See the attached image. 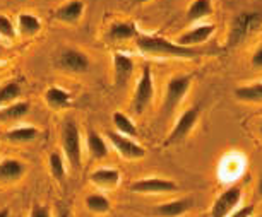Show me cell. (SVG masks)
Listing matches in <instances>:
<instances>
[{"label":"cell","instance_id":"obj_1","mask_svg":"<svg viewBox=\"0 0 262 217\" xmlns=\"http://www.w3.org/2000/svg\"><path fill=\"white\" fill-rule=\"evenodd\" d=\"M136 46L142 55L156 57V58H199L206 55V50H201L197 46H184L177 41L160 36V34H149V33H139L134 39Z\"/></svg>","mask_w":262,"mask_h":217},{"label":"cell","instance_id":"obj_2","mask_svg":"<svg viewBox=\"0 0 262 217\" xmlns=\"http://www.w3.org/2000/svg\"><path fill=\"white\" fill-rule=\"evenodd\" d=\"M62 149L63 156L72 171H79L82 166V139L77 122L67 118L62 123Z\"/></svg>","mask_w":262,"mask_h":217},{"label":"cell","instance_id":"obj_3","mask_svg":"<svg viewBox=\"0 0 262 217\" xmlns=\"http://www.w3.org/2000/svg\"><path fill=\"white\" fill-rule=\"evenodd\" d=\"M192 86V76H173L168 79L166 82V89H165V96H163V105H161V111L163 115H171L177 108L180 106V103L185 100V96L189 94Z\"/></svg>","mask_w":262,"mask_h":217},{"label":"cell","instance_id":"obj_4","mask_svg":"<svg viewBox=\"0 0 262 217\" xmlns=\"http://www.w3.org/2000/svg\"><path fill=\"white\" fill-rule=\"evenodd\" d=\"M152 98H155V79H152V70L149 65L142 68V74L139 81L136 84L134 96H132V110L137 115L144 113L147 106L151 105Z\"/></svg>","mask_w":262,"mask_h":217},{"label":"cell","instance_id":"obj_5","mask_svg":"<svg viewBox=\"0 0 262 217\" xmlns=\"http://www.w3.org/2000/svg\"><path fill=\"white\" fill-rule=\"evenodd\" d=\"M201 118V108L199 106H192L189 110H185L177 120L175 127L171 128V132L168 134L165 146H173V144H179V142L185 140L187 137L190 135V132L194 130L195 125L199 123Z\"/></svg>","mask_w":262,"mask_h":217},{"label":"cell","instance_id":"obj_6","mask_svg":"<svg viewBox=\"0 0 262 217\" xmlns=\"http://www.w3.org/2000/svg\"><path fill=\"white\" fill-rule=\"evenodd\" d=\"M55 65L69 74H86L91 67L90 57L77 48H63L57 55Z\"/></svg>","mask_w":262,"mask_h":217},{"label":"cell","instance_id":"obj_7","mask_svg":"<svg viewBox=\"0 0 262 217\" xmlns=\"http://www.w3.org/2000/svg\"><path fill=\"white\" fill-rule=\"evenodd\" d=\"M130 190L134 194L141 195H163V194H173L179 190V185L173 180L160 178V176H149V178L136 180L130 185Z\"/></svg>","mask_w":262,"mask_h":217},{"label":"cell","instance_id":"obj_8","mask_svg":"<svg viewBox=\"0 0 262 217\" xmlns=\"http://www.w3.org/2000/svg\"><path fill=\"white\" fill-rule=\"evenodd\" d=\"M106 139L110 140L118 154L127 161H139L142 157H146V149L141 144H137L134 139L125 137L118 132H106Z\"/></svg>","mask_w":262,"mask_h":217},{"label":"cell","instance_id":"obj_9","mask_svg":"<svg viewBox=\"0 0 262 217\" xmlns=\"http://www.w3.org/2000/svg\"><path fill=\"white\" fill-rule=\"evenodd\" d=\"M242 199H244V194H242L240 186H230V188H226L223 194L214 200L209 215L211 217H228L231 212L240 205Z\"/></svg>","mask_w":262,"mask_h":217},{"label":"cell","instance_id":"obj_10","mask_svg":"<svg viewBox=\"0 0 262 217\" xmlns=\"http://www.w3.org/2000/svg\"><path fill=\"white\" fill-rule=\"evenodd\" d=\"M216 31V24L212 22H195L189 31H185L184 34H180L177 43L184 46H197V45H204Z\"/></svg>","mask_w":262,"mask_h":217},{"label":"cell","instance_id":"obj_11","mask_svg":"<svg viewBox=\"0 0 262 217\" xmlns=\"http://www.w3.org/2000/svg\"><path fill=\"white\" fill-rule=\"evenodd\" d=\"M113 81L117 87H125L134 74V58L125 55V53H113Z\"/></svg>","mask_w":262,"mask_h":217},{"label":"cell","instance_id":"obj_12","mask_svg":"<svg viewBox=\"0 0 262 217\" xmlns=\"http://www.w3.org/2000/svg\"><path fill=\"white\" fill-rule=\"evenodd\" d=\"M84 11H86V4L82 0H67L55 9L53 17L63 24H77L82 19Z\"/></svg>","mask_w":262,"mask_h":217},{"label":"cell","instance_id":"obj_13","mask_svg":"<svg viewBox=\"0 0 262 217\" xmlns=\"http://www.w3.org/2000/svg\"><path fill=\"white\" fill-rule=\"evenodd\" d=\"M139 33L141 31H139V28H137L136 22H132V21H117L106 29L105 38L110 43H122V41H128V39H136Z\"/></svg>","mask_w":262,"mask_h":217},{"label":"cell","instance_id":"obj_14","mask_svg":"<svg viewBox=\"0 0 262 217\" xmlns=\"http://www.w3.org/2000/svg\"><path fill=\"white\" fill-rule=\"evenodd\" d=\"M90 180L100 190H112L120 183V173L113 167H98L90 175Z\"/></svg>","mask_w":262,"mask_h":217},{"label":"cell","instance_id":"obj_15","mask_svg":"<svg viewBox=\"0 0 262 217\" xmlns=\"http://www.w3.org/2000/svg\"><path fill=\"white\" fill-rule=\"evenodd\" d=\"M26 175V166L19 159H4L0 161V183H14Z\"/></svg>","mask_w":262,"mask_h":217},{"label":"cell","instance_id":"obj_16","mask_svg":"<svg viewBox=\"0 0 262 217\" xmlns=\"http://www.w3.org/2000/svg\"><path fill=\"white\" fill-rule=\"evenodd\" d=\"M16 29L23 38H34L41 31V19L33 12H21L17 16Z\"/></svg>","mask_w":262,"mask_h":217},{"label":"cell","instance_id":"obj_17","mask_svg":"<svg viewBox=\"0 0 262 217\" xmlns=\"http://www.w3.org/2000/svg\"><path fill=\"white\" fill-rule=\"evenodd\" d=\"M214 12V6H212V0H192L187 7L185 19L187 22L195 24L202 22L206 17H209Z\"/></svg>","mask_w":262,"mask_h":217},{"label":"cell","instance_id":"obj_18","mask_svg":"<svg viewBox=\"0 0 262 217\" xmlns=\"http://www.w3.org/2000/svg\"><path fill=\"white\" fill-rule=\"evenodd\" d=\"M192 207V200L190 199H179V200H170L165 202V204L158 205L155 209V214L160 217H180L187 214Z\"/></svg>","mask_w":262,"mask_h":217},{"label":"cell","instance_id":"obj_19","mask_svg":"<svg viewBox=\"0 0 262 217\" xmlns=\"http://www.w3.org/2000/svg\"><path fill=\"white\" fill-rule=\"evenodd\" d=\"M45 101L52 110L58 111V110H66V108L71 106L72 96L69 94L66 89H62V87L52 86V87H48L45 92Z\"/></svg>","mask_w":262,"mask_h":217},{"label":"cell","instance_id":"obj_20","mask_svg":"<svg viewBox=\"0 0 262 217\" xmlns=\"http://www.w3.org/2000/svg\"><path fill=\"white\" fill-rule=\"evenodd\" d=\"M29 105L28 101H14L11 105L0 108V122H19L29 113Z\"/></svg>","mask_w":262,"mask_h":217},{"label":"cell","instance_id":"obj_21","mask_svg":"<svg viewBox=\"0 0 262 217\" xmlns=\"http://www.w3.org/2000/svg\"><path fill=\"white\" fill-rule=\"evenodd\" d=\"M88 139H86V144H88V152L93 159H105L108 156V144L103 137L98 134L96 130H88Z\"/></svg>","mask_w":262,"mask_h":217},{"label":"cell","instance_id":"obj_22","mask_svg":"<svg viewBox=\"0 0 262 217\" xmlns=\"http://www.w3.org/2000/svg\"><path fill=\"white\" fill-rule=\"evenodd\" d=\"M235 98L244 103H262V81L238 86L235 89Z\"/></svg>","mask_w":262,"mask_h":217},{"label":"cell","instance_id":"obj_23","mask_svg":"<svg viewBox=\"0 0 262 217\" xmlns=\"http://www.w3.org/2000/svg\"><path fill=\"white\" fill-rule=\"evenodd\" d=\"M38 128L36 127H29V125H21V127H14L11 130L6 132L7 140L14 142V144H24V142H31L38 137Z\"/></svg>","mask_w":262,"mask_h":217},{"label":"cell","instance_id":"obj_24","mask_svg":"<svg viewBox=\"0 0 262 217\" xmlns=\"http://www.w3.org/2000/svg\"><path fill=\"white\" fill-rule=\"evenodd\" d=\"M112 120H113V125H115L118 134H122L125 137H130V139H136V137L139 135V130H137L136 123L132 122L130 118L125 115V113L115 111V113H113V116H112Z\"/></svg>","mask_w":262,"mask_h":217},{"label":"cell","instance_id":"obj_25","mask_svg":"<svg viewBox=\"0 0 262 217\" xmlns=\"http://www.w3.org/2000/svg\"><path fill=\"white\" fill-rule=\"evenodd\" d=\"M23 94V89L16 81H9L0 84V108L11 105V103L17 101Z\"/></svg>","mask_w":262,"mask_h":217},{"label":"cell","instance_id":"obj_26","mask_svg":"<svg viewBox=\"0 0 262 217\" xmlns=\"http://www.w3.org/2000/svg\"><path fill=\"white\" fill-rule=\"evenodd\" d=\"M84 204H86L88 210H91L93 214H106V212H110V209H112L110 200H108V197H105L103 194L88 195L86 200H84Z\"/></svg>","mask_w":262,"mask_h":217},{"label":"cell","instance_id":"obj_27","mask_svg":"<svg viewBox=\"0 0 262 217\" xmlns=\"http://www.w3.org/2000/svg\"><path fill=\"white\" fill-rule=\"evenodd\" d=\"M48 166H50V173H52L53 178L57 181H60V183H63L67 170H66V161H63L60 152H52L50 157H48Z\"/></svg>","mask_w":262,"mask_h":217},{"label":"cell","instance_id":"obj_28","mask_svg":"<svg viewBox=\"0 0 262 217\" xmlns=\"http://www.w3.org/2000/svg\"><path fill=\"white\" fill-rule=\"evenodd\" d=\"M0 38L7 39V41H14V39L17 38L16 24H14L12 19L6 16V14H0Z\"/></svg>","mask_w":262,"mask_h":217},{"label":"cell","instance_id":"obj_29","mask_svg":"<svg viewBox=\"0 0 262 217\" xmlns=\"http://www.w3.org/2000/svg\"><path fill=\"white\" fill-rule=\"evenodd\" d=\"M29 217H52V210L48 205L36 204V205H33L31 212H29Z\"/></svg>","mask_w":262,"mask_h":217},{"label":"cell","instance_id":"obj_30","mask_svg":"<svg viewBox=\"0 0 262 217\" xmlns=\"http://www.w3.org/2000/svg\"><path fill=\"white\" fill-rule=\"evenodd\" d=\"M254 215V205H244V207H236L228 217H252Z\"/></svg>","mask_w":262,"mask_h":217},{"label":"cell","instance_id":"obj_31","mask_svg":"<svg viewBox=\"0 0 262 217\" xmlns=\"http://www.w3.org/2000/svg\"><path fill=\"white\" fill-rule=\"evenodd\" d=\"M250 63H252V67H255V68H262V45H260L259 48H255V52L252 53Z\"/></svg>","mask_w":262,"mask_h":217},{"label":"cell","instance_id":"obj_32","mask_svg":"<svg viewBox=\"0 0 262 217\" xmlns=\"http://www.w3.org/2000/svg\"><path fill=\"white\" fill-rule=\"evenodd\" d=\"M55 217H72V215H71V210H69L63 204H60V205H58V209H57Z\"/></svg>","mask_w":262,"mask_h":217},{"label":"cell","instance_id":"obj_33","mask_svg":"<svg viewBox=\"0 0 262 217\" xmlns=\"http://www.w3.org/2000/svg\"><path fill=\"white\" fill-rule=\"evenodd\" d=\"M257 194H259V197L262 199V175L259 176V181H257Z\"/></svg>","mask_w":262,"mask_h":217},{"label":"cell","instance_id":"obj_34","mask_svg":"<svg viewBox=\"0 0 262 217\" xmlns=\"http://www.w3.org/2000/svg\"><path fill=\"white\" fill-rule=\"evenodd\" d=\"M0 217H11V210H9L7 207L6 209H0Z\"/></svg>","mask_w":262,"mask_h":217},{"label":"cell","instance_id":"obj_35","mask_svg":"<svg viewBox=\"0 0 262 217\" xmlns=\"http://www.w3.org/2000/svg\"><path fill=\"white\" fill-rule=\"evenodd\" d=\"M6 57H7V50L0 45V60H6Z\"/></svg>","mask_w":262,"mask_h":217},{"label":"cell","instance_id":"obj_36","mask_svg":"<svg viewBox=\"0 0 262 217\" xmlns=\"http://www.w3.org/2000/svg\"><path fill=\"white\" fill-rule=\"evenodd\" d=\"M132 2H134L136 6H144V4H149L151 0H132Z\"/></svg>","mask_w":262,"mask_h":217},{"label":"cell","instance_id":"obj_37","mask_svg":"<svg viewBox=\"0 0 262 217\" xmlns=\"http://www.w3.org/2000/svg\"><path fill=\"white\" fill-rule=\"evenodd\" d=\"M259 134L262 135V123H260V128H259Z\"/></svg>","mask_w":262,"mask_h":217},{"label":"cell","instance_id":"obj_38","mask_svg":"<svg viewBox=\"0 0 262 217\" xmlns=\"http://www.w3.org/2000/svg\"><path fill=\"white\" fill-rule=\"evenodd\" d=\"M260 217H262V215H260Z\"/></svg>","mask_w":262,"mask_h":217}]
</instances>
